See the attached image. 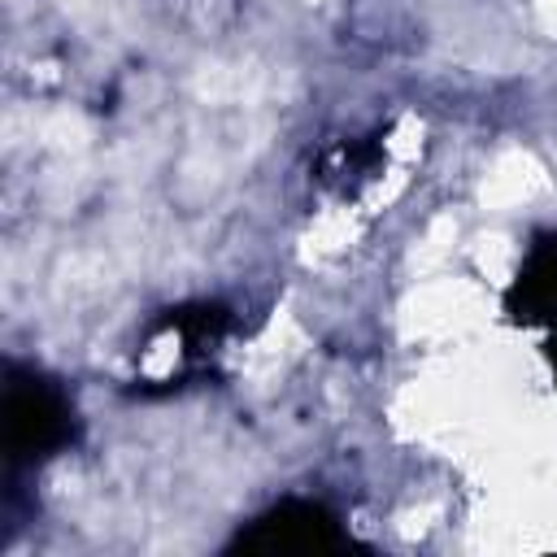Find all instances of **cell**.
<instances>
[{
	"label": "cell",
	"instance_id": "1",
	"mask_svg": "<svg viewBox=\"0 0 557 557\" xmlns=\"http://www.w3.org/2000/svg\"><path fill=\"white\" fill-rule=\"evenodd\" d=\"M74 440V409L65 400V392L48 379H39L35 370H22L17 361H9L4 370V448L9 461H39L52 457L57 448H65Z\"/></svg>",
	"mask_w": 557,
	"mask_h": 557
},
{
	"label": "cell",
	"instance_id": "5",
	"mask_svg": "<svg viewBox=\"0 0 557 557\" xmlns=\"http://www.w3.org/2000/svg\"><path fill=\"white\" fill-rule=\"evenodd\" d=\"M548 361H553V374H557V331H553V339H548Z\"/></svg>",
	"mask_w": 557,
	"mask_h": 557
},
{
	"label": "cell",
	"instance_id": "4",
	"mask_svg": "<svg viewBox=\"0 0 557 557\" xmlns=\"http://www.w3.org/2000/svg\"><path fill=\"white\" fill-rule=\"evenodd\" d=\"M505 305L518 322L557 331V239H540L531 248V257L522 261Z\"/></svg>",
	"mask_w": 557,
	"mask_h": 557
},
{
	"label": "cell",
	"instance_id": "2",
	"mask_svg": "<svg viewBox=\"0 0 557 557\" xmlns=\"http://www.w3.org/2000/svg\"><path fill=\"white\" fill-rule=\"evenodd\" d=\"M222 335H226V309H218V305L165 309V318L152 322V331L144 339L139 374L152 387L183 383L187 374H200L209 366V357L218 352Z\"/></svg>",
	"mask_w": 557,
	"mask_h": 557
},
{
	"label": "cell",
	"instance_id": "3",
	"mask_svg": "<svg viewBox=\"0 0 557 557\" xmlns=\"http://www.w3.org/2000/svg\"><path fill=\"white\" fill-rule=\"evenodd\" d=\"M352 540L339 531L335 513L313 500H278L248 531H239L226 553H331L348 548Z\"/></svg>",
	"mask_w": 557,
	"mask_h": 557
}]
</instances>
